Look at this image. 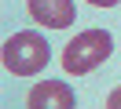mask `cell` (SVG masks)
Returning <instances> with one entry per match:
<instances>
[{"mask_svg": "<svg viewBox=\"0 0 121 109\" xmlns=\"http://www.w3.org/2000/svg\"><path fill=\"white\" fill-rule=\"evenodd\" d=\"M26 7H30L33 22H40V26L48 29H66L73 26V0H26Z\"/></svg>", "mask_w": 121, "mask_h": 109, "instance_id": "cell-4", "label": "cell"}, {"mask_svg": "<svg viewBox=\"0 0 121 109\" xmlns=\"http://www.w3.org/2000/svg\"><path fill=\"white\" fill-rule=\"evenodd\" d=\"M92 7H114V4H121V0H88Z\"/></svg>", "mask_w": 121, "mask_h": 109, "instance_id": "cell-6", "label": "cell"}, {"mask_svg": "<svg viewBox=\"0 0 121 109\" xmlns=\"http://www.w3.org/2000/svg\"><path fill=\"white\" fill-rule=\"evenodd\" d=\"M110 55H114V36L106 29H84L62 47V69L73 76H84V73L99 69Z\"/></svg>", "mask_w": 121, "mask_h": 109, "instance_id": "cell-1", "label": "cell"}, {"mask_svg": "<svg viewBox=\"0 0 121 109\" xmlns=\"http://www.w3.org/2000/svg\"><path fill=\"white\" fill-rule=\"evenodd\" d=\"M26 105L30 109H73L77 98L70 91V84H62V80H40V84L30 87Z\"/></svg>", "mask_w": 121, "mask_h": 109, "instance_id": "cell-3", "label": "cell"}, {"mask_svg": "<svg viewBox=\"0 0 121 109\" xmlns=\"http://www.w3.org/2000/svg\"><path fill=\"white\" fill-rule=\"evenodd\" d=\"M48 62H52V47L33 29H22V33H15V36L4 40V65L15 76H37Z\"/></svg>", "mask_w": 121, "mask_h": 109, "instance_id": "cell-2", "label": "cell"}, {"mask_svg": "<svg viewBox=\"0 0 121 109\" xmlns=\"http://www.w3.org/2000/svg\"><path fill=\"white\" fill-rule=\"evenodd\" d=\"M106 109H121V87H114L110 98H106Z\"/></svg>", "mask_w": 121, "mask_h": 109, "instance_id": "cell-5", "label": "cell"}]
</instances>
